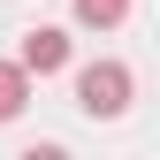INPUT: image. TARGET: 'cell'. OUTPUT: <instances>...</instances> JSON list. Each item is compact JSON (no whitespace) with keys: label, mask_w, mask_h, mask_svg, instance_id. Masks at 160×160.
I'll use <instances>...</instances> for the list:
<instances>
[{"label":"cell","mask_w":160,"mask_h":160,"mask_svg":"<svg viewBox=\"0 0 160 160\" xmlns=\"http://www.w3.org/2000/svg\"><path fill=\"white\" fill-rule=\"evenodd\" d=\"M122 15H130V0H76V23L84 31H114Z\"/></svg>","instance_id":"obj_4"},{"label":"cell","mask_w":160,"mask_h":160,"mask_svg":"<svg viewBox=\"0 0 160 160\" xmlns=\"http://www.w3.org/2000/svg\"><path fill=\"white\" fill-rule=\"evenodd\" d=\"M23 99H31L23 61H0V122H15V114H23Z\"/></svg>","instance_id":"obj_3"},{"label":"cell","mask_w":160,"mask_h":160,"mask_svg":"<svg viewBox=\"0 0 160 160\" xmlns=\"http://www.w3.org/2000/svg\"><path fill=\"white\" fill-rule=\"evenodd\" d=\"M130 92H137V76L122 61H92V69H76V107L92 114V122H114V114L130 107Z\"/></svg>","instance_id":"obj_1"},{"label":"cell","mask_w":160,"mask_h":160,"mask_svg":"<svg viewBox=\"0 0 160 160\" xmlns=\"http://www.w3.org/2000/svg\"><path fill=\"white\" fill-rule=\"evenodd\" d=\"M23 76H53V69H69V31H53V23H38L31 38H23Z\"/></svg>","instance_id":"obj_2"}]
</instances>
